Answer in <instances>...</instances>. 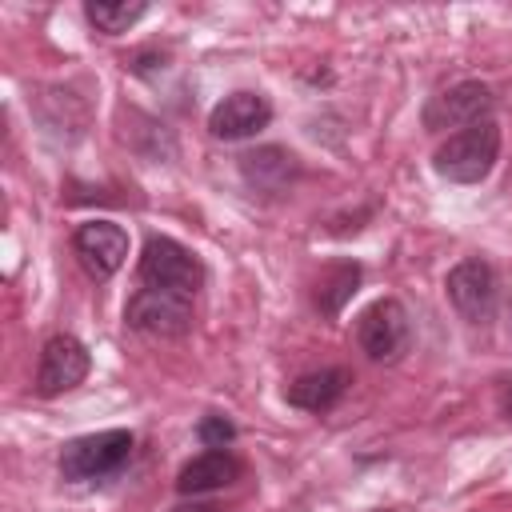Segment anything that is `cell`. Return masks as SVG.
Segmentation results:
<instances>
[{"instance_id": "obj_1", "label": "cell", "mask_w": 512, "mask_h": 512, "mask_svg": "<svg viewBox=\"0 0 512 512\" xmlns=\"http://www.w3.org/2000/svg\"><path fill=\"white\" fill-rule=\"evenodd\" d=\"M496 160H500V124L496 120H480V124L448 136L432 152V168L448 184H480L496 168Z\"/></svg>"}, {"instance_id": "obj_2", "label": "cell", "mask_w": 512, "mask_h": 512, "mask_svg": "<svg viewBox=\"0 0 512 512\" xmlns=\"http://www.w3.org/2000/svg\"><path fill=\"white\" fill-rule=\"evenodd\" d=\"M140 284L156 292H172L192 300L204 284V264L196 260L192 248H184L172 236H148L140 252Z\"/></svg>"}, {"instance_id": "obj_3", "label": "cell", "mask_w": 512, "mask_h": 512, "mask_svg": "<svg viewBox=\"0 0 512 512\" xmlns=\"http://www.w3.org/2000/svg\"><path fill=\"white\" fill-rule=\"evenodd\" d=\"M132 432L124 428H104V432H88L64 444L60 452V476L88 484V480H104L116 476L128 460H132Z\"/></svg>"}, {"instance_id": "obj_4", "label": "cell", "mask_w": 512, "mask_h": 512, "mask_svg": "<svg viewBox=\"0 0 512 512\" xmlns=\"http://www.w3.org/2000/svg\"><path fill=\"white\" fill-rule=\"evenodd\" d=\"M356 344L372 364H396L412 348V320L404 304L392 296L368 304L356 320Z\"/></svg>"}, {"instance_id": "obj_5", "label": "cell", "mask_w": 512, "mask_h": 512, "mask_svg": "<svg viewBox=\"0 0 512 512\" xmlns=\"http://www.w3.org/2000/svg\"><path fill=\"white\" fill-rule=\"evenodd\" d=\"M492 108H496V96L488 84L480 80H460L444 92H436L428 104H424V128L428 132H448V128H472L480 120H492Z\"/></svg>"}, {"instance_id": "obj_6", "label": "cell", "mask_w": 512, "mask_h": 512, "mask_svg": "<svg viewBox=\"0 0 512 512\" xmlns=\"http://www.w3.org/2000/svg\"><path fill=\"white\" fill-rule=\"evenodd\" d=\"M444 292H448L452 308L460 312V320H468V324H488L496 316V272L480 256L460 260L448 272Z\"/></svg>"}, {"instance_id": "obj_7", "label": "cell", "mask_w": 512, "mask_h": 512, "mask_svg": "<svg viewBox=\"0 0 512 512\" xmlns=\"http://www.w3.org/2000/svg\"><path fill=\"white\" fill-rule=\"evenodd\" d=\"M124 324L132 332H144L156 340L184 336L192 328V300L172 296V292H156V288H140L124 308Z\"/></svg>"}, {"instance_id": "obj_8", "label": "cell", "mask_w": 512, "mask_h": 512, "mask_svg": "<svg viewBox=\"0 0 512 512\" xmlns=\"http://www.w3.org/2000/svg\"><path fill=\"white\" fill-rule=\"evenodd\" d=\"M92 368V356L88 348L60 332V336H48L44 348H40V364H36V396H60V392H72Z\"/></svg>"}, {"instance_id": "obj_9", "label": "cell", "mask_w": 512, "mask_h": 512, "mask_svg": "<svg viewBox=\"0 0 512 512\" xmlns=\"http://www.w3.org/2000/svg\"><path fill=\"white\" fill-rule=\"evenodd\" d=\"M72 252L92 280H108L128 260V232L112 220H88L72 236Z\"/></svg>"}, {"instance_id": "obj_10", "label": "cell", "mask_w": 512, "mask_h": 512, "mask_svg": "<svg viewBox=\"0 0 512 512\" xmlns=\"http://www.w3.org/2000/svg\"><path fill=\"white\" fill-rule=\"evenodd\" d=\"M268 124H272V104L260 92H232L208 116V132L216 140H248Z\"/></svg>"}, {"instance_id": "obj_11", "label": "cell", "mask_w": 512, "mask_h": 512, "mask_svg": "<svg viewBox=\"0 0 512 512\" xmlns=\"http://www.w3.org/2000/svg\"><path fill=\"white\" fill-rule=\"evenodd\" d=\"M240 480V460L228 452V448H208L200 456H192L180 476H176V492L180 496H204V492H216V488H228Z\"/></svg>"}, {"instance_id": "obj_12", "label": "cell", "mask_w": 512, "mask_h": 512, "mask_svg": "<svg viewBox=\"0 0 512 512\" xmlns=\"http://www.w3.org/2000/svg\"><path fill=\"white\" fill-rule=\"evenodd\" d=\"M240 172H244L248 188L268 192V196H280V192H288L292 180L300 176V164H296V156H292L288 148L268 144V148L244 152V156H240Z\"/></svg>"}, {"instance_id": "obj_13", "label": "cell", "mask_w": 512, "mask_h": 512, "mask_svg": "<svg viewBox=\"0 0 512 512\" xmlns=\"http://www.w3.org/2000/svg\"><path fill=\"white\" fill-rule=\"evenodd\" d=\"M348 384H352V376L344 368H316V372L296 376L288 384L284 400L292 408H304V412H328V408L340 404V396L348 392Z\"/></svg>"}, {"instance_id": "obj_14", "label": "cell", "mask_w": 512, "mask_h": 512, "mask_svg": "<svg viewBox=\"0 0 512 512\" xmlns=\"http://www.w3.org/2000/svg\"><path fill=\"white\" fill-rule=\"evenodd\" d=\"M360 264L356 260H340V264H332V268H324L320 272V280H316V308L324 312V316H340V308L352 300V292L360 288Z\"/></svg>"}, {"instance_id": "obj_15", "label": "cell", "mask_w": 512, "mask_h": 512, "mask_svg": "<svg viewBox=\"0 0 512 512\" xmlns=\"http://www.w3.org/2000/svg\"><path fill=\"white\" fill-rule=\"evenodd\" d=\"M148 12V4H140V0H120V4H112V0H92V4H84V16L104 32V36H120V32H128L140 16Z\"/></svg>"}, {"instance_id": "obj_16", "label": "cell", "mask_w": 512, "mask_h": 512, "mask_svg": "<svg viewBox=\"0 0 512 512\" xmlns=\"http://www.w3.org/2000/svg\"><path fill=\"white\" fill-rule=\"evenodd\" d=\"M196 436H200V444H208V448H228V444L236 440V424L212 412V416H204V420L196 424Z\"/></svg>"}, {"instance_id": "obj_17", "label": "cell", "mask_w": 512, "mask_h": 512, "mask_svg": "<svg viewBox=\"0 0 512 512\" xmlns=\"http://www.w3.org/2000/svg\"><path fill=\"white\" fill-rule=\"evenodd\" d=\"M500 408H504V416L512 420V380L500 384Z\"/></svg>"}, {"instance_id": "obj_18", "label": "cell", "mask_w": 512, "mask_h": 512, "mask_svg": "<svg viewBox=\"0 0 512 512\" xmlns=\"http://www.w3.org/2000/svg\"><path fill=\"white\" fill-rule=\"evenodd\" d=\"M172 512H220V508H212V504H180Z\"/></svg>"}]
</instances>
